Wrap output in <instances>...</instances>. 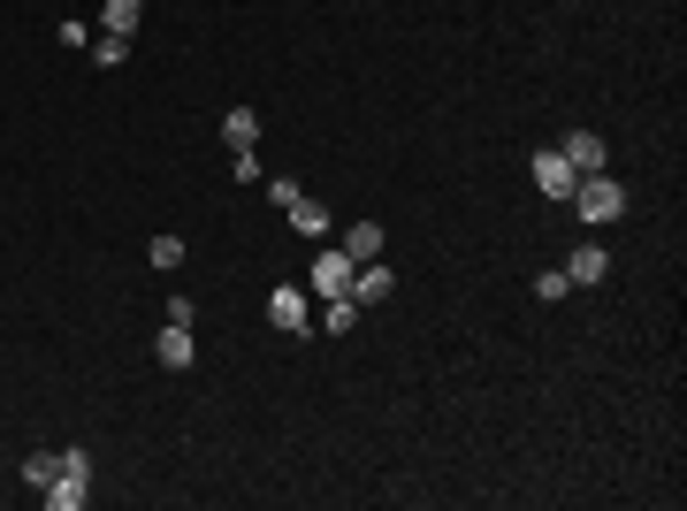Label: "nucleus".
Here are the masks:
<instances>
[{
  "mask_svg": "<svg viewBox=\"0 0 687 511\" xmlns=\"http://www.w3.org/2000/svg\"><path fill=\"white\" fill-rule=\"evenodd\" d=\"M283 214H291V229H299V237H329V229H337V214H329L322 198H299V206H283Z\"/></svg>",
  "mask_w": 687,
  "mask_h": 511,
  "instance_id": "12",
  "label": "nucleus"
},
{
  "mask_svg": "<svg viewBox=\"0 0 687 511\" xmlns=\"http://www.w3.org/2000/svg\"><path fill=\"white\" fill-rule=\"evenodd\" d=\"M588 229H611L619 214H627V183H611V169H596V175H581V191L565 198Z\"/></svg>",
  "mask_w": 687,
  "mask_h": 511,
  "instance_id": "1",
  "label": "nucleus"
},
{
  "mask_svg": "<svg viewBox=\"0 0 687 511\" xmlns=\"http://www.w3.org/2000/svg\"><path fill=\"white\" fill-rule=\"evenodd\" d=\"M344 252H351L359 268H367V260H382V252H390V237H382V222H351V229H344Z\"/></svg>",
  "mask_w": 687,
  "mask_h": 511,
  "instance_id": "11",
  "label": "nucleus"
},
{
  "mask_svg": "<svg viewBox=\"0 0 687 511\" xmlns=\"http://www.w3.org/2000/svg\"><path fill=\"white\" fill-rule=\"evenodd\" d=\"M229 175L237 183H260V154H229Z\"/></svg>",
  "mask_w": 687,
  "mask_h": 511,
  "instance_id": "21",
  "label": "nucleus"
},
{
  "mask_svg": "<svg viewBox=\"0 0 687 511\" xmlns=\"http://www.w3.org/2000/svg\"><path fill=\"white\" fill-rule=\"evenodd\" d=\"M138 15H146V0H100V31H138Z\"/></svg>",
  "mask_w": 687,
  "mask_h": 511,
  "instance_id": "14",
  "label": "nucleus"
},
{
  "mask_svg": "<svg viewBox=\"0 0 687 511\" xmlns=\"http://www.w3.org/2000/svg\"><path fill=\"white\" fill-rule=\"evenodd\" d=\"M565 291H573V283H565V268H542V275H534V298H542V306H558Z\"/></svg>",
  "mask_w": 687,
  "mask_h": 511,
  "instance_id": "18",
  "label": "nucleus"
},
{
  "mask_svg": "<svg viewBox=\"0 0 687 511\" xmlns=\"http://www.w3.org/2000/svg\"><path fill=\"white\" fill-rule=\"evenodd\" d=\"M558 154H565V161H573L581 175L611 169V154H604V138H596V130H565V146H558Z\"/></svg>",
  "mask_w": 687,
  "mask_h": 511,
  "instance_id": "8",
  "label": "nucleus"
},
{
  "mask_svg": "<svg viewBox=\"0 0 687 511\" xmlns=\"http://www.w3.org/2000/svg\"><path fill=\"white\" fill-rule=\"evenodd\" d=\"M54 474H61V451H31V458H23V481H31V489H46Z\"/></svg>",
  "mask_w": 687,
  "mask_h": 511,
  "instance_id": "16",
  "label": "nucleus"
},
{
  "mask_svg": "<svg viewBox=\"0 0 687 511\" xmlns=\"http://www.w3.org/2000/svg\"><path fill=\"white\" fill-rule=\"evenodd\" d=\"M146 260H154L161 275H176V268H183V237H154V245H146Z\"/></svg>",
  "mask_w": 687,
  "mask_h": 511,
  "instance_id": "17",
  "label": "nucleus"
},
{
  "mask_svg": "<svg viewBox=\"0 0 687 511\" xmlns=\"http://www.w3.org/2000/svg\"><path fill=\"white\" fill-rule=\"evenodd\" d=\"M322 306H329V314H322L329 337H351V329H359V298H351V291H344V298H322Z\"/></svg>",
  "mask_w": 687,
  "mask_h": 511,
  "instance_id": "15",
  "label": "nucleus"
},
{
  "mask_svg": "<svg viewBox=\"0 0 687 511\" xmlns=\"http://www.w3.org/2000/svg\"><path fill=\"white\" fill-rule=\"evenodd\" d=\"M61 474H85V481H92V451H85V443H69V451H61Z\"/></svg>",
  "mask_w": 687,
  "mask_h": 511,
  "instance_id": "20",
  "label": "nucleus"
},
{
  "mask_svg": "<svg viewBox=\"0 0 687 511\" xmlns=\"http://www.w3.org/2000/svg\"><path fill=\"white\" fill-rule=\"evenodd\" d=\"M268 198H275V206H299L306 191H299V175H268Z\"/></svg>",
  "mask_w": 687,
  "mask_h": 511,
  "instance_id": "19",
  "label": "nucleus"
},
{
  "mask_svg": "<svg viewBox=\"0 0 687 511\" xmlns=\"http://www.w3.org/2000/svg\"><path fill=\"white\" fill-rule=\"evenodd\" d=\"M154 359H161L169 374H183V366H199V343H191V329H176V321H161V337H154Z\"/></svg>",
  "mask_w": 687,
  "mask_h": 511,
  "instance_id": "5",
  "label": "nucleus"
},
{
  "mask_svg": "<svg viewBox=\"0 0 687 511\" xmlns=\"http://www.w3.org/2000/svg\"><path fill=\"white\" fill-rule=\"evenodd\" d=\"M38 504L46 511H85L92 504V481H85V474H54V481L38 489Z\"/></svg>",
  "mask_w": 687,
  "mask_h": 511,
  "instance_id": "6",
  "label": "nucleus"
},
{
  "mask_svg": "<svg viewBox=\"0 0 687 511\" xmlns=\"http://www.w3.org/2000/svg\"><path fill=\"white\" fill-rule=\"evenodd\" d=\"M604 275H611V252H604V245H573L565 283H573V291H588V283H604Z\"/></svg>",
  "mask_w": 687,
  "mask_h": 511,
  "instance_id": "7",
  "label": "nucleus"
},
{
  "mask_svg": "<svg viewBox=\"0 0 687 511\" xmlns=\"http://www.w3.org/2000/svg\"><path fill=\"white\" fill-rule=\"evenodd\" d=\"M268 321H275L283 337H306V291H299V283H275V291H268Z\"/></svg>",
  "mask_w": 687,
  "mask_h": 511,
  "instance_id": "4",
  "label": "nucleus"
},
{
  "mask_svg": "<svg viewBox=\"0 0 687 511\" xmlns=\"http://www.w3.org/2000/svg\"><path fill=\"white\" fill-rule=\"evenodd\" d=\"M390 291H397V275H390L382 260H367V268H351V298H359V306H382Z\"/></svg>",
  "mask_w": 687,
  "mask_h": 511,
  "instance_id": "9",
  "label": "nucleus"
},
{
  "mask_svg": "<svg viewBox=\"0 0 687 511\" xmlns=\"http://www.w3.org/2000/svg\"><path fill=\"white\" fill-rule=\"evenodd\" d=\"M222 146H229V154H252V146H260V115H252V107H229V115H222Z\"/></svg>",
  "mask_w": 687,
  "mask_h": 511,
  "instance_id": "10",
  "label": "nucleus"
},
{
  "mask_svg": "<svg viewBox=\"0 0 687 511\" xmlns=\"http://www.w3.org/2000/svg\"><path fill=\"white\" fill-rule=\"evenodd\" d=\"M527 175H534V191H542V198H573V191H581V169H573L558 146H542V154L527 161Z\"/></svg>",
  "mask_w": 687,
  "mask_h": 511,
  "instance_id": "2",
  "label": "nucleus"
},
{
  "mask_svg": "<svg viewBox=\"0 0 687 511\" xmlns=\"http://www.w3.org/2000/svg\"><path fill=\"white\" fill-rule=\"evenodd\" d=\"M85 54H92V69H123V61H131V38H123V31H92Z\"/></svg>",
  "mask_w": 687,
  "mask_h": 511,
  "instance_id": "13",
  "label": "nucleus"
},
{
  "mask_svg": "<svg viewBox=\"0 0 687 511\" xmlns=\"http://www.w3.org/2000/svg\"><path fill=\"white\" fill-rule=\"evenodd\" d=\"M351 268H359V260H351L344 245H322V252H314V291H322V298H344V291H351Z\"/></svg>",
  "mask_w": 687,
  "mask_h": 511,
  "instance_id": "3",
  "label": "nucleus"
}]
</instances>
